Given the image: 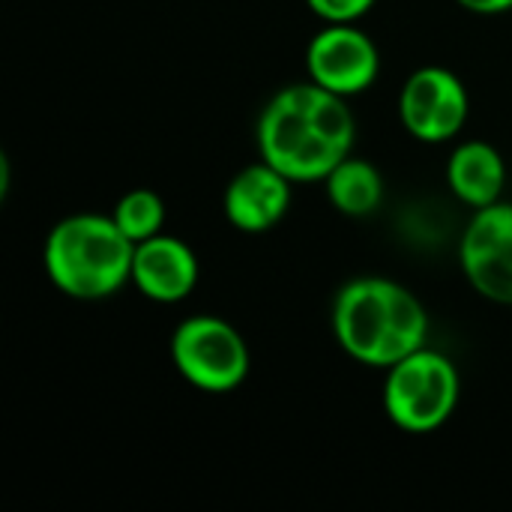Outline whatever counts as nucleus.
Segmentation results:
<instances>
[{
  "label": "nucleus",
  "instance_id": "12",
  "mask_svg": "<svg viewBox=\"0 0 512 512\" xmlns=\"http://www.w3.org/2000/svg\"><path fill=\"white\" fill-rule=\"evenodd\" d=\"M330 204L345 216H369L384 201V177L366 159H342L324 180Z\"/></svg>",
  "mask_w": 512,
  "mask_h": 512
},
{
  "label": "nucleus",
  "instance_id": "6",
  "mask_svg": "<svg viewBox=\"0 0 512 512\" xmlns=\"http://www.w3.org/2000/svg\"><path fill=\"white\" fill-rule=\"evenodd\" d=\"M459 261L480 297L512 306V204L495 201L474 213L462 234Z\"/></svg>",
  "mask_w": 512,
  "mask_h": 512
},
{
  "label": "nucleus",
  "instance_id": "16",
  "mask_svg": "<svg viewBox=\"0 0 512 512\" xmlns=\"http://www.w3.org/2000/svg\"><path fill=\"white\" fill-rule=\"evenodd\" d=\"M9 192V159L6 153H0V198H6Z\"/></svg>",
  "mask_w": 512,
  "mask_h": 512
},
{
  "label": "nucleus",
  "instance_id": "11",
  "mask_svg": "<svg viewBox=\"0 0 512 512\" xmlns=\"http://www.w3.org/2000/svg\"><path fill=\"white\" fill-rule=\"evenodd\" d=\"M447 183L459 201L480 210L501 201L507 186V165L504 156L486 141H468L456 147L447 162Z\"/></svg>",
  "mask_w": 512,
  "mask_h": 512
},
{
  "label": "nucleus",
  "instance_id": "10",
  "mask_svg": "<svg viewBox=\"0 0 512 512\" xmlns=\"http://www.w3.org/2000/svg\"><path fill=\"white\" fill-rule=\"evenodd\" d=\"M132 285L153 303H180L198 285V258L177 237L156 234L135 246Z\"/></svg>",
  "mask_w": 512,
  "mask_h": 512
},
{
  "label": "nucleus",
  "instance_id": "3",
  "mask_svg": "<svg viewBox=\"0 0 512 512\" xmlns=\"http://www.w3.org/2000/svg\"><path fill=\"white\" fill-rule=\"evenodd\" d=\"M135 243L111 216L75 213L60 219L42 249V264L57 291L72 300H105L132 282Z\"/></svg>",
  "mask_w": 512,
  "mask_h": 512
},
{
  "label": "nucleus",
  "instance_id": "7",
  "mask_svg": "<svg viewBox=\"0 0 512 512\" xmlns=\"http://www.w3.org/2000/svg\"><path fill=\"white\" fill-rule=\"evenodd\" d=\"M399 117L417 141H450L468 120V90L456 72L444 66H423L399 93Z\"/></svg>",
  "mask_w": 512,
  "mask_h": 512
},
{
  "label": "nucleus",
  "instance_id": "14",
  "mask_svg": "<svg viewBox=\"0 0 512 512\" xmlns=\"http://www.w3.org/2000/svg\"><path fill=\"white\" fill-rule=\"evenodd\" d=\"M306 3L327 24H354L375 6V0H306Z\"/></svg>",
  "mask_w": 512,
  "mask_h": 512
},
{
  "label": "nucleus",
  "instance_id": "2",
  "mask_svg": "<svg viewBox=\"0 0 512 512\" xmlns=\"http://www.w3.org/2000/svg\"><path fill=\"white\" fill-rule=\"evenodd\" d=\"M333 333L357 363L390 369L426 348L429 312L405 285L384 276H360L336 294Z\"/></svg>",
  "mask_w": 512,
  "mask_h": 512
},
{
  "label": "nucleus",
  "instance_id": "9",
  "mask_svg": "<svg viewBox=\"0 0 512 512\" xmlns=\"http://www.w3.org/2000/svg\"><path fill=\"white\" fill-rule=\"evenodd\" d=\"M291 210V180L264 159L237 171L225 189V219L243 234L276 228Z\"/></svg>",
  "mask_w": 512,
  "mask_h": 512
},
{
  "label": "nucleus",
  "instance_id": "13",
  "mask_svg": "<svg viewBox=\"0 0 512 512\" xmlns=\"http://www.w3.org/2000/svg\"><path fill=\"white\" fill-rule=\"evenodd\" d=\"M111 219H114L117 228L138 246V243H144V240L162 234V225H165V204H162V198H159L153 189H132V192H126V195L117 201Z\"/></svg>",
  "mask_w": 512,
  "mask_h": 512
},
{
  "label": "nucleus",
  "instance_id": "8",
  "mask_svg": "<svg viewBox=\"0 0 512 512\" xmlns=\"http://www.w3.org/2000/svg\"><path fill=\"white\" fill-rule=\"evenodd\" d=\"M309 78L339 96L363 93L375 84L381 57L375 42L354 24L324 27L306 51Z\"/></svg>",
  "mask_w": 512,
  "mask_h": 512
},
{
  "label": "nucleus",
  "instance_id": "5",
  "mask_svg": "<svg viewBox=\"0 0 512 512\" xmlns=\"http://www.w3.org/2000/svg\"><path fill=\"white\" fill-rule=\"evenodd\" d=\"M177 372L204 393H231L249 375V348L237 327L216 315H192L171 336Z\"/></svg>",
  "mask_w": 512,
  "mask_h": 512
},
{
  "label": "nucleus",
  "instance_id": "4",
  "mask_svg": "<svg viewBox=\"0 0 512 512\" xmlns=\"http://www.w3.org/2000/svg\"><path fill=\"white\" fill-rule=\"evenodd\" d=\"M462 378L450 357L429 345L387 369L384 411L408 435L441 429L459 408Z\"/></svg>",
  "mask_w": 512,
  "mask_h": 512
},
{
  "label": "nucleus",
  "instance_id": "1",
  "mask_svg": "<svg viewBox=\"0 0 512 512\" xmlns=\"http://www.w3.org/2000/svg\"><path fill=\"white\" fill-rule=\"evenodd\" d=\"M354 138L357 123L345 96L315 81L279 90L258 120L261 159L291 183H324L330 171L351 156Z\"/></svg>",
  "mask_w": 512,
  "mask_h": 512
},
{
  "label": "nucleus",
  "instance_id": "15",
  "mask_svg": "<svg viewBox=\"0 0 512 512\" xmlns=\"http://www.w3.org/2000/svg\"><path fill=\"white\" fill-rule=\"evenodd\" d=\"M456 3L477 15H501V12L512 9V0H456Z\"/></svg>",
  "mask_w": 512,
  "mask_h": 512
}]
</instances>
